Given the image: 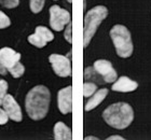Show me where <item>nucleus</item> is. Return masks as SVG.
<instances>
[{"label":"nucleus","instance_id":"f257e3e1","mask_svg":"<svg viewBox=\"0 0 151 140\" xmlns=\"http://www.w3.org/2000/svg\"><path fill=\"white\" fill-rule=\"evenodd\" d=\"M51 94L44 85H38L29 90L25 99V108L29 118L40 121L47 116L50 108Z\"/></svg>","mask_w":151,"mask_h":140},{"label":"nucleus","instance_id":"f03ea898","mask_svg":"<svg viewBox=\"0 0 151 140\" xmlns=\"http://www.w3.org/2000/svg\"><path fill=\"white\" fill-rule=\"evenodd\" d=\"M103 118L109 126L116 129H125L134 121V111L126 103H112L103 112Z\"/></svg>","mask_w":151,"mask_h":140},{"label":"nucleus","instance_id":"7ed1b4c3","mask_svg":"<svg viewBox=\"0 0 151 140\" xmlns=\"http://www.w3.org/2000/svg\"><path fill=\"white\" fill-rule=\"evenodd\" d=\"M110 38L118 56L122 58H129L132 56L134 51L132 36L125 26L120 24L113 26L110 30Z\"/></svg>","mask_w":151,"mask_h":140},{"label":"nucleus","instance_id":"20e7f679","mask_svg":"<svg viewBox=\"0 0 151 140\" xmlns=\"http://www.w3.org/2000/svg\"><path fill=\"white\" fill-rule=\"evenodd\" d=\"M108 15V10L104 6H97L91 9L84 17V29H83V45L86 47L94 37L97 28Z\"/></svg>","mask_w":151,"mask_h":140},{"label":"nucleus","instance_id":"39448f33","mask_svg":"<svg viewBox=\"0 0 151 140\" xmlns=\"http://www.w3.org/2000/svg\"><path fill=\"white\" fill-rule=\"evenodd\" d=\"M70 23V13L58 6L50 8V25L55 31H62Z\"/></svg>","mask_w":151,"mask_h":140},{"label":"nucleus","instance_id":"423d86ee","mask_svg":"<svg viewBox=\"0 0 151 140\" xmlns=\"http://www.w3.org/2000/svg\"><path fill=\"white\" fill-rule=\"evenodd\" d=\"M49 62L52 65L53 71L60 78H67L71 75V62L67 56L60 54H52L49 57Z\"/></svg>","mask_w":151,"mask_h":140},{"label":"nucleus","instance_id":"0eeeda50","mask_svg":"<svg viewBox=\"0 0 151 140\" xmlns=\"http://www.w3.org/2000/svg\"><path fill=\"white\" fill-rule=\"evenodd\" d=\"M94 69L101 75L106 83H113L118 78L116 69L113 68L112 64L106 59H98L94 62Z\"/></svg>","mask_w":151,"mask_h":140},{"label":"nucleus","instance_id":"6e6552de","mask_svg":"<svg viewBox=\"0 0 151 140\" xmlns=\"http://www.w3.org/2000/svg\"><path fill=\"white\" fill-rule=\"evenodd\" d=\"M54 34L53 32L47 29L44 26H38L36 28L35 34H30L28 37V42L37 47H43L47 45V43L53 41Z\"/></svg>","mask_w":151,"mask_h":140},{"label":"nucleus","instance_id":"1a4fd4ad","mask_svg":"<svg viewBox=\"0 0 151 140\" xmlns=\"http://www.w3.org/2000/svg\"><path fill=\"white\" fill-rule=\"evenodd\" d=\"M57 106L62 114H68L73 110V87H64L57 94Z\"/></svg>","mask_w":151,"mask_h":140},{"label":"nucleus","instance_id":"9d476101","mask_svg":"<svg viewBox=\"0 0 151 140\" xmlns=\"http://www.w3.org/2000/svg\"><path fill=\"white\" fill-rule=\"evenodd\" d=\"M1 106L3 107V109L6 112V114L9 115V118H11L14 122L22 121V110L19 108V103H16V100L13 98L12 95L6 94V96L4 97Z\"/></svg>","mask_w":151,"mask_h":140},{"label":"nucleus","instance_id":"9b49d317","mask_svg":"<svg viewBox=\"0 0 151 140\" xmlns=\"http://www.w3.org/2000/svg\"><path fill=\"white\" fill-rule=\"evenodd\" d=\"M19 58H21V54L10 47H2L0 50V62L8 70V72L17 62H19Z\"/></svg>","mask_w":151,"mask_h":140},{"label":"nucleus","instance_id":"f8f14e48","mask_svg":"<svg viewBox=\"0 0 151 140\" xmlns=\"http://www.w3.org/2000/svg\"><path fill=\"white\" fill-rule=\"evenodd\" d=\"M138 83L136 81H133L132 79L127 78V77H120L116 79L112 84V90L114 92H121V93H129V92H134L137 90Z\"/></svg>","mask_w":151,"mask_h":140},{"label":"nucleus","instance_id":"ddd939ff","mask_svg":"<svg viewBox=\"0 0 151 140\" xmlns=\"http://www.w3.org/2000/svg\"><path fill=\"white\" fill-rule=\"evenodd\" d=\"M107 95H108L107 88H101V90H96L91 96V98L88 99V103H85V107H84L85 111H91V110L95 109L98 105H101L104 101V99L107 97Z\"/></svg>","mask_w":151,"mask_h":140},{"label":"nucleus","instance_id":"4468645a","mask_svg":"<svg viewBox=\"0 0 151 140\" xmlns=\"http://www.w3.org/2000/svg\"><path fill=\"white\" fill-rule=\"evenodd\" d=\"M54 139L56 140H70L73 138L71 131L63 122H57L54 125Z\"/></svg>","mask_w":151,"mask_h":140},{"label":"nucleus","instance_id":"2eb2a0df","mask_svg":"<svg viewBox=\"0 0 151 140\" xmlns=\"http://www.w3.org/2000/svg\"><path fill=\"white\" fill-rule=\"evenodd\" d=\"M97 90V85L93 82H85L83 85V96L91 97Z\"/></svg>","mask_w":151,"mask_h":140},{"label":"nucleus","instance_id":"dca6fc26","mask_svg":"<svg viewBox=\"0 0 151 140\" xmlns=\"http://www.w3.org/2000/svg\"><path fill=\"white\" fill-rule=\"evenodd\" d=\"M9 72L11 73L13 78H21L24 75V72H25V67L21 62H17L12 69H10Z\"/></svg>","mask_w":151,"mask_h":140},{"label":"nucleus","instance_id":"f3484780","mask_svg":"<svg viewBox=\"0 0 151 140\" xmlns=\"http://www.w3.org/2000/svg\"><path fill=\"white\" fill-rule=\"evenodd\" d=\"M45 0H30V10L32 13H39L42 11Z\"/></svg>","mask_w":151,"mask_h":140},{"label":"nucleus","instance_id":"a211bd4d","mask_svg":"<svg viewBox=\"0 0 151 140\" xmlns=\"http://www.w3.org/2000/svg\"><path fill=\"white\" fill-rule=\"evenodd\" d=\"M6 92H8V83L4 80H0V106L2 105L3 99L6 96Z\"/></svg>","mask_w":151,"mask_h":140},{"label":"nucleus","instance_id":"6ab92c4d","mask_svg":"<svg viewBox=\"0 0 151 140\" xmlns=\"http://www.w3.org/2000/svg\"><path fill=\"white\" fill-rule=\"evenodd\" d=\"M64 38L66 39L68 43H73V25H71V22L66 26V29L64 32Z\"/></svg>","mask_w":151,"mask_h":140},{"label":"nucleus","instance_id":"aec40b11","mask_svg":"<svg viewBox=\"0 0 151 140\" xmlns=\"http://www.w3.org/2000/svg\"><path fill=\"white\" fill-rule=\"evenodd\" d=\"M19 0H0V4L8 9H13L19 6Z\"/></svg>","mask_w":151,"mask_h":140},{"label":"nucleus","instance_id":"412c9836","mask_svg":"<svg viewBox=\"0 0 151 140\" xmlns=\"http://www.w3.org/2000/svg\"><path fill=\"white\" fill-rule=\"evenodd\" d=\"M10 25H11V21H10V19L4 14V13L0 11V29L9 27Z\"/></svg>","mask_w":151,"mask_h":140},{"label":"nucleus","instance_id":"4be33fe9","mask_svg":"<svg viewBox=\"0 0 151 140\" xmlns=\"http://www.w3.org/2000/svg\"><path fill=\"white\" fill-rule=\"evenodd\" d=\"M97 75V72L95 71L94 67H88V68L85 69L84 71V78L85 80H90V79H97L95 78L94 75Z\"/></svg>","mask_w":151,"mask_h":140},{"label":"nucleus","instance_id":"5701e85b","mask_svg":"<svg viewBox=\"0 0 151 140\" xmlns=\"http://www.w3.org/2000/svg\"><path fill=\"white\" fill-rule=\"evenodd\" d=\"M8 121H9V115L6 114L4 109H0V125L6 124Z\"/></svg>","mask_w":151,"mask_h":140},{"label":"nucleus","instance_id":"b1692460","mask_svg":"<svg viewBox=\"0 0 151 140\" xmlns=\"http://www.w3.org/2000/svg\"><path fill=\"white\" fill-rule=\"evenodd\" d=\"M108 140H123L124 138L119 136V135H113V136H110V137L107 138Z\"/></svg>","mask_w":151,"mask_h":140},{"label":"nucleus","instance_id":"393cba45","mask_svg":"<svg viewBox=\"0 0 151 140\" xmlns=\"http://www.w3.org/2000/svg\"><path fill=\"white\" fill-rule=\"evenodd\" d=\"M6 73H8V70H6V69L1 65V62H0V75H6Z\"/></svg>","mask_w":151,"mask_h":140},{"label":"nucleus","instance_id":"a878e982","mask_svg":"<svg viewBox=\"0 0 151 140\" xmlns=\"http://www.w3.org/2000/svg\"><path fill=\"white\" fill-rule=\"evenodd\" d=\"M85 140H98V138L93 137V136H88V137H85Z\"/></svg>","mask_w":151,"mask_h":140},{"label":"nucleus","instance_id":"bb28decb","mask_svg":"<svg viewBox=\"0 0 151 140\" xmlns=\"http://www.w3.org/2000/svg\"><path fill=\"white\" fill-rule=\"evenodd\" d=\"M67 1H68V2H69V3H71V2H73V0H67Z\"/></svg>","mask_w":151,"mask_h":140}]
</instances>
